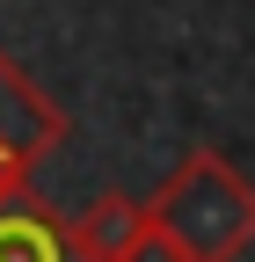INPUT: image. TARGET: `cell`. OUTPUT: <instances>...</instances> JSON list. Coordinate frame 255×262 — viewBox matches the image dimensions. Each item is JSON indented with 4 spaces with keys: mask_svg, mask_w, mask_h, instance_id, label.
<instances>
[{
    "mask_svg": "<svg viewBox=\"0 0 255 262\" xmlns=\"http://www.w3.org/2000/svg\"><path fill=\"white\" fill-rule=\"evenodd\" d=\"M0 262H80L73 219H58L44 196H8L0 204Z\"/></svg>",
    "mask_w": 255,
    "mask_h": 262,
    "instance_id": "obj_3",
    "label": "cell"
},
{
    "mask_svg": "<svg viewBox=\"0 0 255 262\" xmlns=\"http://www.w3.org/2000/svg\"><path fill=\"white\" fill-rule=\"evenodd\" d=\"M66 139V110L0 51V204L29 189V175L44 168V153Z\"/></svg>",
    "mask_w": 255,
    "mask_h": 262,
    "instance_id": "obj_2",
    "label": "cell"
},
{
    "mask_svg": "<svg viewBox=\"0 0 255 262\" xmlns=\"http://www.w3.org/2000/svg\"><path fill=\"white\" fill-rule=\"evenodd\" d=\"M139 241H146V204H139V196H124V189H102V196L73 219L80 262H132Z\"/></svg>",
    "mask_w": 255,
    "mask_h": 262,
    "instance_id": "obj_4",
    "label": "cell"
},
{
    "mask_svg": "<svg viewBox=\"0 0 255 262\" xmlns=\"http://www.w3.org/2000/svg\"><path fill=\"white\" fill-rule=\"evenodd\" d=\"M146 226L182 262H241L255 248V182L219 146H197L146 196Z\"/></svg>",
    "mask_w": 255,
    "mask_h": 262,
    "instance_id": "obj_1",
    "label": "cell"
},
{
    "mask_svg": "<svg viewBox=\"0 0 255 262\" xmlns=\"http://www.w3.org/2000/svg\"><path fill=\"white\" fill-rule=\"evenodd\" d=\"M132 262H182V255H175V248H168V241H161V233L146 226V241L132 248Z\"/></svg>",
    "mask_w": 255,
    "mask_h": 262,
    "instance_id": "obj_5",
    "label": "cell"
}]
</instances>
